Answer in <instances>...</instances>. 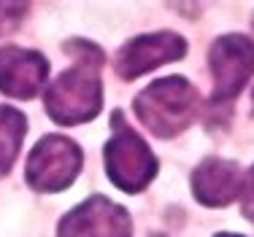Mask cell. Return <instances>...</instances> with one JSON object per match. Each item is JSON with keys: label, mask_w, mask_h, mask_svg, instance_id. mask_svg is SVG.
Wrapping results in <instances>:
<instances>
[{"label": "cell", "mask_w": 254, "mask_h": 237, "mask_svg": "<svg viewBox=\"0 0 254 237\" xmlns=\"http://www.w3.org/2000/svg\"><path fill=\"white\" fill-rule=\"evenodd\" d=\"M46 76H49V62L41 51L0 46V92L3 95L30 100L41 92Z\"/></svg>", "instance_id": "cell-8"}, {"label": "cell", "mask_w": 254, "mask_h": 237, "mask_svg": "<svg viewBox=\"0 0 254 237\" xmlns=\"http://www.w3.org/2000/svg\"><path fill=\"white\" fill-rule=\"evenodd\" d=\"M27 14V3H3L0 0V35L14 33Z\"/></svg>", "instance_id": "cell-11"}, {"label": "cell", "mask_w": 254, "mask_h": 237, "mask_svg": "<svg viewBox=\"0 0 254 237\" xmlns=\"http://www.w3.org/2000/svg\"><path fill=\"white\" fill-rule=\"evenodd\" d=\"M27 132V119L11 105H0V178L14 167Z\"/></svg>", "instance_id": "cell-10"}, {"label": "cell", "mask_w": 254, "mask_h": 237, "mask_svg": "<svg viewBox=\"0 0 254 237\" xmlns=\"http://www.w3.org/2000/svg\"><path fill=\"white\" fill-rule=\"evenodd\" d=\"M187 54V41L176 33H152V35H138L130 44H125L117 54V68L119 78L132 81L143 73L160 68L165 62H176Z\"/></svg>", "instance_id": "cell-7"}, {"label": "cell", "mask_w": 254, "mask_h": 237, "mask_svg": "<svg viewBox=\"0 0 254 237\" xmlns=\"http://www.w3.org/2000/svg\"><path fill=\"white\" fill-rule=\"evenodd\" d=\"M252 27H254V19H252Z\"/></svg>", "instance_id": "cell-15"}, {"label": "cell", "mask_w": 254, "mask_h": 237, "mask_svg": "<svg viewBox=\"0 0 254 237\" xmlns=\"http://www.w3.org/2000/svg\"><path fill=\"white\" fill-rule=\"evenodd\" d=\"M244 175L233 159L208 156L192 173V194L205 208H225L235 197H241Z\"/></svg>", "instance_id": "cell-9"}, {"label": "cell", "mask_w": 254, "mask_h": 237, "mask_svg": "<svg viewBox=\"0 0 254 237\" xmlns=\"http://www.w3.org/2000/svg\"><path fill=\"white\" fill-rule=\"evenodd\" d=\"M135 116L157 138H176L195 121L197 92L181 76H168L146 87L132 102Z\"/></svg>", "instance_id": "cell-2"}, {"label": "cell", "mask_w": 254, "mask_h": 237, "mask_svg": "<svg viewBox=\"0 0 254 237\" xmlns=\"http://www.w3.org/2000/svg\"><path fill=\"white\" fill-rule=\"evenodd\" d=\"M57 237H132V221L122 205L92 194L60 218Z\"/></svg>", "instance_id": "cell-6"}, {"label": "cell", "mask_w": 254, "mask_h": 237, "mask_svg": "<svg viewBox=\"0 0 254 237\" xmlns=\"http://www.w3.org/2000/svg\"><path fill=\"white\" fill-rule=\"evenodd\" d=\"M152 237H162V235H152Z\"/></svg>", "instance_id": "cell-14"}, {"label": "cell", "mask_w": 254, "mask_h": 237, "mask_svg": "<svg viewBox=\"0 0 254 237\" xmlns=\"http://www.w3.org/2000/svg\"><path fill=\"white\" fill-rule=\"evenodd\" d=\"M84 165L81 148L63 135H46L35 143V148L27 156V184L41 194H54L68 189L78 178Z\"/></svg>", "instance_id": "cell-4"}, {"label": "cell", "mask_w": 254, "mask_h": 237, "mask_svg": "<svg viewBox=\"0 0 254 237\" xmlns=\"http://www.w3.org/2000/svg\"><path fill=\"white\" fill-rule=\"evenodd\" d=\"M252 100H254V95H252Z\"/></svg>", "instance_id": "cell-16"}, {"label": "cell", "mask_w": 254, "mask_h": 237, "mask_svg": "<svg viewBox=\"0 0 254 237\" xmlns=\"http://www.w3.org/2000/svg\"><path fill=\"white\" fill-rule=\"evenodd\" d=\"M216 237H244V235H230V232H222V235H216Z\"/></svg>", "instance_id": "cell-13"}, {"label": "cell", "mask_w": 254, "mask_h": 237, "mask_svg": "<svg viewBox=\"0 0 254 237\" xmlns=\"http://www.w3.org/2000/svg\"><path fill=\"white\" fill-rule=\"evenodd\" d=\"M111 127H114V135L103 148L106 173L114 186H119L127 194H138L146 189L157 175V159L149 151L146 141L130 124H125L122 111H114Z\"/></svg>", "instance_id": "cell-3"}, {"label": "cell", "mask_w": 254, "mask_h": 237, "mask_svg": "<svg viewBox=\"0 0 254 237\" xmlns=\"http://www.w3.org/2000/svg\"><path fill=\"white\" fill-rule=\"evenodd\" d=\"M208 62L214 73V92H211V108H214L238 97L254 76V41L246 35H222L211 46Z\"/></svg>", "instance_id": "cell-5"}, {"label": "cell", "mask_w": 254, "mask_h": 237, "mask_svg": "<svg viewBox=\"0 0 254 237\" xmlns=\"http://www.w3.org/2000/svg\"><path fill=\"white\" fill-rule=\"evenodd\" d=\"M241 210L254 224V165L249 167V173L244 175V184H241Z\"/></svg>", "instance_id": "cell-12"}, {"label": "cell", "mask_w": 254, "mask_h": 237, "mask_svg": "<svg viewBox=\"0 0 254 237\" xmlns=\"http://www.w3.org/2000/svg\"><path fill=\"white\" fill-rule=\"evenodd\" d=\"M65 51L73 57V65L54 78V84L44 92V102L46 113L57 124L73 127L92 121L103 108L100 68L106 54L92 41H68Z\"/></svg>", "instance_id": "cell-1"}]
</instances>
